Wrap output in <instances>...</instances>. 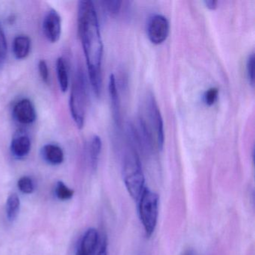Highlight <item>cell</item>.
<instances>
[{
  "mask_svg": "<svg viewBox=\"0 0 255 255\" xmlns=\"http://www.w3.org/2000/svg\"><path fill=\"white\" fill-rule=\"evenodd\" d=\"M74 190L69 189L63 182L59 181L56 186V195L60 200L71 199L74 195Z\"/></svg>",
  "mask_w": 255,
  "mask_h": 255,
  "instance_id": "obj_17",
  "label": "cell"
},
{
  "mask_svg": "<svg viewBox=\"0 0 255 255\" xmlns=\"http://www.w3.org/2000/svg\"><path fill=\"white\" fill-rule=\"evenodd\" d=\"M123 177L130 196L137 201L144 189V176L139 156L132 146H129L124 156Z\"/></svg>",
  "mask_w": 255,
  "mask_h": 255,
  "instance_id": "obj_2",
  "label": "cell"
},
{
  "mask_svg": "<svg viewBox=\"0 0 255 255\" xmlns=\"http://www.w3.org/2000/svg\"><path fill=\"white\" fill-rule=\"evenodd\" d=\"M43 31L47 39L56 43L60 39L62 34V18L54 9L49 11L43 21Z\"/></svg>",
  "mask_w": 255,
  "mask_h": 255,
  "instance_id": "obj_7",
  "label": "cell"
},
{
  "mask_svg": "<svg viewBox=\"0 0 255 255\" xmlns=\"http://www.w3.org/2000/svg\"><path fill=\"white\" fill-rule=\"evenodd\" d=\"M109 94L111 101L112 110H113V119L117 125L121 122V105L119 91L117 89L116 77L111 74L109 80Z\"/></svg>",
  "mask_w": 255,
  "mask_h": 255,
  "instance_id": "obj_9",
  "label": "cell"
},
{
  "mask_svg": "<svg viewBox=\"0 0 255 255\" xmlns=\"http://www.w3.org/2000/svg\"><path fill=\"white\" fill-rule=\"evenodd\" d=\"M206 6L210 10H215L217 8L218 2L215 0H207L204 2Z\"/></svg>",
  "mask_w": 255,
  "mask_h": 255,
  "instance_id": "obj_24",
  "label": "cell"
},
{
  "mask_svg": "<svg viewBox=\"0 0 255 255\" xmlns=\"http://www.w3.org/2000/svg\"><path fill=\"white\" fill-rule=\"evenodd\" d=\"M20 198L16 194H12L8 197L6 203V214L8 220L13 221L17 217L20 210Z\"/></svg>",
  "mask_w": 255,
  "mask_h": 255,
  "instance_id": "obj_16",
  "label": "cell"
},
{
  "mask_svg": "<svg viewBox=\"0 0 255 255\" xmlns=\"http://www.w3.org/2000/svg\"><path fill=\"white\" fill-rule=\"evenodd\" d=\"M169 22L161 14L153 16L147 24V36L153 44H161L167 39L169 34Z\"/></svg>",
  "mask_w": 255,
  "mask_h": 255,
  "instance_id": "obj_6",
  "label": "cell"
},
{
  "mask_svg": "<svg viewBox=\"0 0 255 255\" xmlns=\"http://www.w3.org/2000/svg\"><path fill=\"white\" fill-rule=\"evenodd\" d=\"M19 189L25 194H31L33 192L35 186L33 181L29 177H23L18 180L17 183Z\"/></svg>",
  "mask_w": 255,
  "mask_h": 255,
  "instance_id": "obj_19",
  "label": "cell"
},
{
  "mask_svg": "<svg viewBox=\"0 0 255 255\" xmlns=\"http://www.w3.org/2000/svg\"><path fill=\"white\" fill-rule=\"evenodd\" d=\"M41 154L44 160L52 165H59L64 161V152L59 146L48 144L41 149Z\"/></svg>",
  "mask_w": 255,
  "mask_h": 255,
  "instance_id": "obj_10",
  "label": "cell"
},
{
  "mask_svg": "<svg viewBox=\"0 0 255 255\" xmlns=\"http://www.w3.org/2000/svg\"><path fill=\"white\" fill-rule=\"evenodd\" d=\"M89 101L87 79L83 70H78L71 88L70 110L71 116L79 129L84 127Z\"/></svg>",
  "mask_w": 255,
  "mask_h": 255,
  "instance_id": "obj_3",
  "label": "cell"
},
{
  "mask_svg": "<svg viewBox=\"0 0 255 255\" xmlns=\"http://www.w3.org/2000/svg\"><path fill=\"white\" fill-rule=\"evenodd\" d=\"M246 73L248 79L252 87L255 86V54L252 53L246 62Z\"/></svg>",
  "mask_w": 255,
  "mask_h": 255,
  "instance_id": "obj_20",
  "label": "cell"
},
{
  "mask_svg": "<svg viewBox=\"0 0 255 255\" xmlns=\"http://www.w3.org/2000/svg\"><path fill=\"white\" fill-rule=\"evenodd\" d=\"M98 255H108V252H107V246L106 242H104V244L101 246V250L98 252Z\"/></svg>",
  "mask_w": 255,
  "mask_h": 255,
  "instance_id": "obj_25",
  "label": "cell"
},
{
  "mask_svg": "<svg viewBox=\"0 0 255 255\" xmlns=\"http://www.w3.org/2000/svg\"><path fill=\"white\" fill-rule=\"evenodd\" d=\"M77 255H83V254L82 253V252H80V251H78V253H77Z\"/></svg>",
  "mask_w": 255,
  "mask_h": 255,
  "instance_id": "obj_27",
  "label": "cell"
},
{
  "mask_svg": "<svg viewBox=\"0 0 255 255\" xmlns=\"http://www.w3.org/2000/svg\"><path fill=\"white\" fill-rule=\"evenodd\" d=\"M78 31L89 71V80L95 95H101L104 44L96 8L92 1L83 0L78 5Z\"/></svg>",
  "mask_w": 255,
  "mask_h": 255,
  "instance_id": "obj_1",
  "label": "cell"
},
{
  "mask_svg": "<svg viewBox=\"0 0 255 255\" xmlns=\"http://www.w3.org/2000/svg\"><path fill=\"white\" fill-rule=\"evenodd\" d=\"M98 231L95 228H90L86 231L82 240L80 252L85 255H92L96 249L98 243Z\"/></svg>",
  "mask_w": 255,
  "mask_h": 255,
  "instance_id": "obj_11",
  "label": "cell"
},
{
  "mask_svg": "<svg viewBox=\"0 0 255 255\" xmlns=\"http://www.w3.org/2000/svg\"><path fill=\"white\" fill-rule=\"evenodd\" d=\"M7 51H8V46H7L6 38H5L3 29L0 25V64H2L5 61Z\"/></svg>",
  "mask_w": 255,
  "mask_h": 255,
  "instance_id": "obj_21",
  "label": "cell"
},
{
  "mask_svg": "<svg viewBox=\"0 0 255 255\" xmlns=\"http://www.w3.org/2000/svg\"><path fill=\"white\" fill-rule=\"evenodd\" d=\"M30 150V138L27 135H19L15 137L11 141V153L15 157H25L29 154Z\"/></svg>",
  "mask_w": 255,
  "mask_h": 255,
  "instance_id": "obj_12",
  "label": "cell"
},
{
  "mask_svg": "<svg viewBox=\"0 0 255 255\" xmlns=\"http://www.w3.org/2000/svg\"><path fill=\"white\" fill-rule=\"evenodd\" d=\"M218 95H219V90L216 88H211V89H208L203 96V101H204V104L209 107L213 106L217 101Z\"/></svg>",
  "mask_w": 255,
  "mask_h": 255,
  "instance_id": "obj_22",
  "label": "cell"
},
{
  "mask_svg": "<svg viewBox=\"0 0 255 255\" xmlns=\"http://www.w3.org/2000/svg\"><path fill=\"white\" fill-rule=\"evenodd\" d=\"M182 255H198V254L194 249H189V250L186 251Z\"/></svg>",
  "mask_w": 255,
  "mask_h": 255,
  "instance_id": "obj_26",
  "label": "cell"
},
{
  "mask_svg": "<svg viewBox=\"0 0 255 255\" xmlns=\"http://www.w3.org/2000/svg\"><path fill=\"white\" fill-rule=\"evenodd\" d=\"M103 7L106 11L111 16H116L120 12L122 9V1L119 0H110L102 2Z\"/></svg>",
  "mask_w": 255,
  "mask_h": 255,
  "instance_id": "obj_18",
  "label": "cell"
},
{
  "mask_svg": "<svg viewBox=\"0 0 255 255\" xmlns=\"http://www.w3.org/2000/svg\"><path fill=\"white\" fill-rule=\"evenodd\" d=\"M12 50L16 59H26L30 53V38L26 35H18L16 37L13 41Z\"/></svg>",
  "mask_w": 255,
  "mask_h": 255,
  "instance_id": "obj_13",
  "label": "cell"
},
{
  "mask_svg": "<svg viewBox=\"0 0 255 255\" xmlns=\"http://www.w3.org/2000/svg\"><path fill=\"white\" fill-rule=\"evenodd\" d=\"M145 110L147 123H146L143 119L142 120L144 121L147 129L153 135L158 148L161 150L163 147L164 140H165L163 120H162L160 110L155 101L154 97L152 95H149L147 96L146 100Z\"/></svg>",
  "mask_w": 255,
  "mask_h": 255,
  "instance_id": "obj_5",
  "label": "cell"
},
{
  "mask_svg": "<svg viewBox=\"0 0 255 255\" xmlns=\"http://www.w3.org/2000/svg\"><path fill=\"white\" fill-rule=\"evenodd\" d=\"M38 71L40 76L43 81L45 83H48L50 80V73H49L48 67L47 62L44 60H41L38 63Z\"/></svg>",
  "mask_w": 255,
  "mask_h": 255,
  "instance_id": "obj_23",
  "label": "cell"
},
{
  "mask_svg": "<svg viewBox=\"0 0 255 255\" xmlns=\"http://www.w3.org/2000/svg\"><path fill=\"white\" fill-rule=\"evenodd\" d=\"M138 212L146 236L150 237L154 232L157 224L159 195L148 188H144L139 198Z\"/></svg>",
  "mask_w": 255,
  "mask_h": 255,
  "instance_id": "obj_4",
  "label": "cell"
},
{
  "mask_svg": "<svg viewBox=\"0 0 255 255\" xmlns=\"http://www.w3.org/2000/svg\"><path fill=\"white\" fill-rule=\"evenodd\" d=\"M56 71L61 91L66 92L69 86V76L66 62L62 57H59L56 61Z\"/></svg>",
  "mask_w": 255,
  "mask_h": 255,
  "instance_id": "obj_14",
  "label": "cell"
},
{
  "mask_svg": "<svg viewBox=\"0 0 255 255\" xmlns=\"http://www.w3.org/2000/svg\"><path fill=\"white\" fill-rule=\"evenodd\" d=\"M13 116L21 125H31L36 120V111L32 101L22 99L14 105Z\"/></svg>",
  "mask_w": 255,
  "mask_h": 255,
  "instance_id": "obj_8",
  "label": "cell"
},
{
  "mask_svg": "<svg viewBox=\"0 0 255 255\" xmlns=\"http://www.w3.org/2000/svg\"><path fill=\"white\" fill-rule=\"evenodd\" d=\"M101 149H102V141L101 137L98 135H93L89 143V156L91 165L94 169L98 166Z\"/></svg>",
  "mask_w": 255,
  "mask_h": 255,
  "instance_id": "obj_15",
  "label": "cell"
}]
</instances>
